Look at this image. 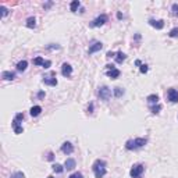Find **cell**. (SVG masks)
I'll use <instances>...</instances> for the list:
<instances>
[{"label": "cell", "mask_w": 178, "mask_h": 178, "mask_svg": "<svg viewBox=\"0 0 178 178\" xmlns=\"http://www.w3.org/2000/svg\"><path fill=\"white\" fill-rule=\"evenodd\" d=\"M147 139L146 138H136V139H128L125 142V149L128 150H136V149H141L146 145Z\"/></svg>", "instance_id": "cell-1"}, {"label": "cell", "mask_w": 178, "mask_h": 178, "mask_svg": "<svg viewBox=\"0 0 178 178\" xmlns=\"http://www.w3.org/2000/svg\"><path fill=\"white\" fill-rule=\"evenodd\" d=\"M92 170H93V174L96 178H103L106 175V161L104 160H96L92 166Z\"/></svg>", "instance_id": "cell-2"}, {"label": "cell", "mask_w": 178, "mask_h": 178, "mask_svg": "<svg viewBox=\"0 0 178 178\" xmlns=\"http://www.w3.org/2000/svg\"><path fill=\"white\" fill-rule=\"evenodd\" d=\"M22 121H24V113L15 114L13 122H11V125H13V129H14V132H15V134H22V131H24V128H22V125H21Z\"/></svg>", "instance_id": "cell-3"}, {"label": "cell", "mask_w": 178, "mask_h": 178, "mask_svg": "<svg viewBox=\"0 0 178 178\" xmlns=\"http://www.w3.org/2000/svg\"><path fill=\"white\" fill-rule=\"evenodd\" d=\"M143 171H145V166H143V164H135V166L131 168L129 175L132 178H141L142 174H143Z\"/></svg>", "instance_id": "cell-4"}, {"label": "cell", "mask_w": 178, "mask_h": 178, "mask_svg": "<svg viewBox=\"0 0 178 178\" xmlns=\"http://www.w3.org/2000/svg\"><path fill=\"white\" fill-rule=\"evenodd\" d=\"M106 74H107V77H110L111 79H117L121 72H120V70H117L113 64H107V66H106Z\"/></svg>", "instance_id": "cell-5"}, {"label": "cell", "mask_w": 178, "mask_h": 178, "mask_svg": "<svg viewBox=\"0 0 178 178\" xmlns=\"http://www.w3.org/2000/svg\"><path fill=\"white\" fill-rule=\"evenodd\" d=\"M97 95H99L100 100H103V102H107V100L110 99V96H111V89L108 88V86H102V88H99Z\"/></svg>", "instance_id": "cell-6"}, {"label": "cell", "mask_w": 178, "mask_h": 178, "mask_svg": "<svg viewBox=\"0 0 178 178\" xmlns=\"http://www.w3.org/2000/svg\"><path fill=\"white\" fill-rule=\"evenodd\" d=\"M43 83H46V85H50V86H56V85H57L56 72L52 71L49 75H44V77H43Z\"/></svg>", "instance_id": "cell-7"}, {"label": "cell", "mask_w": 178, "mask_h": 178, "mask_svg": "<svg viewBox=\"0 0 178 178\" xmlns=\"http://www.w3.org/2000/svg\"><path fill=\"white\" fill-rule=\"evenodd\" d=\"M107 22V15L106 14H100L97 18H95L93 21L91 22V27H102Z\"/></svg>", "instance_id": "cell-8"}, {"label": "cell", "mask_w": 178, "mask_h": 178, "mask_svg": "<svg viewBox=\"0 0 178 178\" xmlns=\"http://www.w3.org/2000/svg\"><path fill=\"white\" fill-rule=\"evenodd\" d=\"M167 99L171 103H178V91L174 88H170L167 91Z\"/></svg>", "instance_id": "cell-9"}, {"label": "cell", "mask_w": 178, "mask_h": 178, "mask_svg": "<svg viewBox=\"0 0 178 178\" xmlns=\"http://www.w3.org/2000/svg\"><path fill=\"white\" fill-rule=\"evenodd\" d=\"M102 47H103V43L102 42H92V44H89V49H88V53L89 54H93V53H96V52H99V50H102Z\"/></svg>", "instance_id": "cell-10"}, {"label": "cell", "mask_w": 178, "mask_h": 178, "mask_svg": "<svg viewBox=\"0 0 178 178\" xmlns=\"http://www.w3.org/2000/svg\"><path fill=\"white\" fill-rule=\"evenodd\" d=\"M61 74H63V77L70 78L71 74H72V67L70 66L68 63H64L63 66H61Z\"/></svg>", "instance_id": "cell-11"}, {"label": "cell", "mask_w": 178, "mask_h": 178, "mask_svg": "<svg viewBox=\"0 0 178 178\" xmlns=\"http://www.w3.org/2000/svg\"><path fill=\"white\" fill-rule=\"evenodd\" d=\"M61 152H63L64 155H71V153L74 152V146H72V143H70V142H64V143L61 145Z\"/></svg>", "instance_id": "cell-12"}, {"label": "cell", "mask_w": 178, "mask_h": 178, "mask_svg": "<svg viewBox=\"0 0 178 178\" xmlns=\"http://www.w3.org/2000/svg\"><path fill=\"white\" fill-rule=\"evenodd\" d=\"M149 25H152V27L156 28V29H163V28H164V21H163V19H157V21H156L155 18H150L149 19Z\"/></svg>", "instance_id": "cell-13"}, {"label": "cell", "mask_w": 178, "mask_h": 178, "mask_svg": "<svg viewBox=\"0 0 178 178\" xmlns=\"http://www.w3.org/2000/svg\"><path fill=\"white\" fill-rule=\"evenodd\" d=\"M147 103H149L150 106L153 104H159V95H149V96L146 97Z\"/></svg>", "instance_id": "cell-14"}, {"label": "cell", "mask_w": 178, "mask_h": 178, "mask_svg": "<svg viewBox=\"0 0 178 178\" xmlns=\"http://www.w3.org/2000/svg\"><path fill=\"white\" fill-rule=\"evenodd\" d=\"M2 78H3V79H6V81H13L14 78H15V74L11 72V71H3L2 72Z\"/></svg>", "instance_id": "cell-15"}, {"label": "cell", "mask_w": 178, "mask_h": 178, "mask_svg": "<svg viewBox=\"0 0 178 178\" xmlns=\"http://www.w3.org/2000/svg\"><path fill=\"white\" fill-rule=\"evenodd\" d=\"M75 160L74 159H67L66 160V163H64V168H67V170H72V168H75Z\"/></svg>", "instance_id": "cell-16"}, {"label": "cell", "mask_w": 178, "mask_h": 178, "mask_svg": "<svg viewBox=\"0 0 178 178\" xmlns=\"http://www.w3.org/2000/svg\"><path fill=\"white\" fill-rule=\"evenodd\" d=\"M40 113H42V107H40V106H33V107L29 110V114L32 117H38Z\"/></svg>", "instance_id": "cell-17"}, {"label": "cell", "mask_w": 178, "mask_h": 178, "mask_svg": "<svg viewBox=\"0 0 178 178\" xmlns=\"http://www.w3.org/2000/svg\"><path fill=\"white\" fill-rule=\"evenodd\" d=\"M125 58H127L125 53H122V52H117V53H116V61H117L118 64H121L122 61L125 60Z\"/></svg>", "instance_id": "cell-18"}, {"label": "cell", "mask_w": 178, "mask_h": 178, "mask_svg": "<svg viewBox=\"0 0 178 178\" xmlns=\"http://www.w3.org/2000/svg\"><path fill=\"white\" fill-rule=\"evenodd\" d=\"M27 66H28V61L27 60H22V61H19L18 64H17V70H18V71H25V70H27Z\"/></svg>", "instance_id": "cell-19"}, {"label": "cell", "mask_w": 178, "mask_h": 178, "mask_svg": "<svg viewBox=\"0 0 178 178\" xmlns=\"http://www.w3.org/2000/svg\"><path fill=\"white\" fill-rule=\"evenodd\" d=\"M27 27L31 28V29L36 27V19H35V17H29V18L27 19Z\"/></svg>", "instance_id": "cell-20"}, {"label": "cell", "mask_w": 178, "mask_h": 178, "mask_svg": "<svg viewBox=\"0 0 178 178\" xmlns=\"http://www.w3.org/2000/svg\"><path fill=\"white\" fill-rule=\"evenodd\" d=\"M52 168H53V171L54 172H57V174H61V172H63V170H64V167L61 166V164H53L52 166Z\"/></svg>", "instance_id": "cell-21"}, {"label": "cell", "mask_w": 178, "mask_h": 178, "mask_svg": "<svg viewBox=\"0 0 178 178\" xmlns=\"http://www.w3.org/2000/svg\"><path fill=\"white\" fill-rule=\"evenodd\" d=\"M81 6V3L78 2V0H74V2L71 3V6H70V8H71V11L72 13H77V10H78V7Z\"/></svg>", "instance_id": "cell-22"}, {"label": "cell", "mask_w": 178, "mask_h": 178, "mask_svg": "<svg viewBox=\"0 0 178 178\" xmlns=\"http://www.w3.org/2000/svg\"><path fill=\"white\" fill-rule=\"evenodd\" d=\"M161 110V104H153L150 106V111H152L153 114H159Z\"/></svg>", "instance_id": "cell-23"}, {"label": "cell", "mask_w": 178, "mask_h": 178, "mask_svg": "<svg viewBox=\"0 0 178 178\" xmlns=\"http://www.w3.org/2000/svg\"><path fill=\"white\" fill-rule=\"evenodd\" d=\"M122 95H124V89L120 88V86L114 88V96H116V97H121Z\"/></svg>", "instance_id": "cell-24"}, {"label": "cell", "mask_w": 178, "mask_h": 178, "mask_svg": "<svg viewBox=\"0 0 178 178\" xmlns=\"http://www.w3.org/2000/svg\"><path fill=\"white\" fill-rule=\"evenodd\" d=\"M171 15L172 17H178V4H177V3H174V4L171 6Z\"/></svg>", "instance_id": "cell-25"}, {"label": "cell", "mask_w": 178, "mask_h": 178, "mask_svg": "<svg viewBox=\"0 0 178 178\" xmlns=\"http://www.w3.org/2000/svg\"><path fill=\"white\" fill-rule=\"evenodd\" d=\"M43 64H44V60L42 57H36L33 60V66H43Z\"/></svg>", "instance_id": "cell-26"}, {"label": "cell", "mask_w": 178, "mask_h": 178, "mask_svg": "<svg viewBox=\"0 0 178 178\" xmlns=\"http://www.w3.org/2000/svg\"><path fill=\"white\" fill-rule=\"evenodd\" d=\"M168 36L170 38H177L178 36V28H172V29L168 32Z\"/></svg>", "instance_id": "cell-27"}, {"label": "cell", "mask_w": 178, "mask_h": 178, "mask_svg": "<svg viewBox=\"0 0 178 178\" xmlns=\"http://www.w3.org/2000/svg\"><path fill=\"white\" fill-rule=\"evenodd\" d=\"M11 178H25V175H24V172L17 171V172H14V174H11Z\"/></svg>", "instance_id": "cell-28"}, {"label": "cell", "mask_w": 178, "mask_h": 178, "mask_svg": "<svg viewBox=\"0 0 178 178\" xmlns=\"http://www.w3.org/2000/svg\"><path fill=\"white\" fill-rule=\"evenodd\" d=\"M68 178H83V175L81 174V172H74V174H71Z\"/></svg>", "instance_id": "cell-29"}, {"label": "cell", "mask_w": 178, "mask_h": 178, "mask_svg": "<svg viewBox=\"0 0 178 178\" xmlns=\"http://www.w3.org/2000/svg\"><path fill=\"white\" fill-rule=\"evenodd\" d=\"M147 70H149V68H147L146 64H141V72H142V74H146Z\"/></svg>", "instance_id": "cell-30"}, {"label": "cell", "mask_w": 178, "mask_h": 178, "mask_svg": "<svg viewBox=\"0 0 178 178\" xmlns=\"http://www.w3.org/2000/svg\"><path fill=\"white\" fill-rule=\"evenodd\" d=\"M0 10H2V17H6L8 14V10L4 7V6H2V7H0Z\"/></svg>", "instance_id": "cell-31"}, {"label": "cell", "mask_w": 178, "mask_h": 178, "mask_svg": "<svg viewBox=\"0 0 178 178\" xmlns=\"http://www.w3.org/2000/svg\"><path fill=\"white\" fill-rule=\"evenodd\" d=\"M47 49H49V50H58V49H60V46H58V44H49V46H47Z\"/></svg>", "instance_id": "cell-32"}, {"label": "cell", "mask_w": 178, "mask_h": 178, "mask_svg": "<svg viewBox=\"0 0 178 178\" xmlns=\"http://www.w3.org/2000/svg\"><path fill=\"white\" fill-rule=\"evenodd\" d=\"M114 56H116V53H113V52H107V54H106V57L111 58V57H114Z\"/></svg>", "instance_id": "cell-33"}, {"label": "cell", "mask_w": 178, "mask_h": 178, "mask_svg": "<svg viewBox=\"0 0 178 178\" xmlns=\"http://www.w3.org/2000/svg\"><path fill=\"white\" fill-rule=\"evenodd\" d=\"M53 159H54V156H53V153H52V152H49V155H47V160H50V161H52Z\"/></svg>", "instance_id": "cell-34"}, {"label": "cell", "mask_w": 178, "mask_h": 178, "mask_svg": "<svg viewBox=\"0 0 178 178\" xmlns=\"http://www.w3.org/2000/svg\"><path fill=\"white\" fill-rule=\"evenodd\" d=\"M44 97V92H39L38 93V99H43Z\"/></svg>", "instance_id": "cell-35"}, {"label": "cell", "mask_w": 178, "mask_h": 178, "mask_svg": "<svg viewBox=\"0 0 178 178\" xmlns=\"http://www.w3.org/2000/svg\"><path fill=\"white\" fill-rule=\"evenodd\" d=\"M92 111H93V104L91 103V104L88 106V113H92Z\"/></svg>", "instance_id": "cell-36"}, {"label": "cell", "mask_w": 178, "mask_h": 178, "mask_svg": "<svg viewBox=\"0 0 178 178\" xmlns=\"http://www.w3.org/2000/svg\"><path fill=\"white\" fill-rule=\"evenodd\" d=\"M52 4H53V3H52V2L46 3V4H44V8H49V7H52Z\"/></svg>", "instance_id": "cell-37"}, {"label": "cell", "mask_w": 178, "mask_h": 178, "mask_svg": "<svg viewBox=\"0 0 178 178\" xmlns=\"http://www.w3.org/2000/svg\"><path fill=\"white\" fill-rule=\"evenodd\" d=\"M47 178H53V177H52V175H50V177H47Z\"/></svg>", "instance_id": "cell-38"}]
</instances>
